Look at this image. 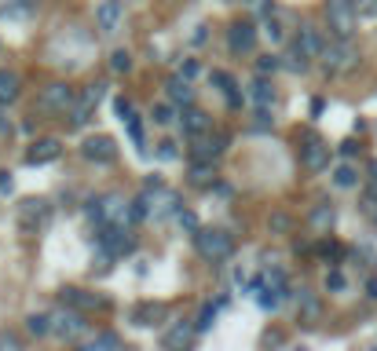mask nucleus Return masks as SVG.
I'll list each match as a JSON object with an SVG mask.
<instances>
[{
	"label": "nucleus",
	"mask_w": 377,
	"mask_h": 351,
	"mask_svg": "<svg viewBox=\"0 0 377 351\" xmlns=\"http://www.w3.org/2000/svg\"><path fill=\"white\" fill-rule=\"evenodd\" d=\"M103 95H106V84H88V88H84L81 95H77V103H73L70 106V129H84V125H88L92 121V117H95V106H99L103 103Z\"/></svg>",
	"instance_id": "7"
},
{
	"label": "nucleus",
	"mask_w": 377,
	"mask_h": 351,
	"mask_svg": "<svg viewBox=\"0 0 377 351\" xmlns=\"http://www.w3.org/2000/svg\"><path fill=\"white\" fill-rule=\"evenodd\" d=\"M242 103H245V99H242V92H239V88H231V92H228V106H231V110H239Z\"/></svg>",
	"instance_id": "49"
},
{
	"label": "nucleus",
	"mask_w": 377,
	"mask_h": 351,
	"mask_svg": "<svg viewBox=\"0 0 377 351\" xmlns=\"http://www.w3.org/2000/svg\"><path fill=\"white\" fill-rule=\"evenodd\" d=\"M51 337H59V340H84L88 337V318H84L81 307H70V304H62V311L51 315Z\"/></svg>",
	"instance_id": "5"
},
{
	"label": "nucleus",
	"mask_w": 377,
	"mask_h": 351,
	"mask_svg": "<svg viewBox=\"0 0 377 351\" xmlns=\"http://www.w3.org/2000/svg\"><path fill=\"white\" fill-rule=\"evenodd\" d=\"M88 216L95 223H132V201H125L121 194H103L88 201Z\"/></svg>",
	"instance_id": "6"
},
{
	"label": "nucleus",
	"mask_w": 377,
	"mask_h": 351,
	"mask_svg": "<svg viewBox=\"0 0 377 351\" xmlns=\"http://www.w3.org/2000/svg\"><path fill=\"white\" fill-rule=\"evenodd\" d=\"M333 223H337V209H333L330 201H319V205L308 212V227L315 231V234H330Z\"/></svg>",
	"instance_id": "19"
},
{
	"label": "nucleus",
	"mask_w": 377,
	"mask_h": 351,
	"mask_svg": "<svg viewBox=\"0 0 377 351\" xmlns=\"http://www.w3.org/2000/svg\"><path fill=\"white\" fill-rule=\"evenodd\" d=\"M337 151H341L344 157H355V154H359V143H355V140H344V143L337 146Z\"/></svg>",
	"instance_id": "48"
},
{
	"label": "nucleus",
	"mask_w": 377,
	"mask_h": 351,
	"mask_svg": "<svg viewBox=\"0 0 377 351\" xmlns=\"http://www.w3.org/2000/svg\"><path fill=\"white\" fill-rule=\"evenodd\" d=\"M300 161H304L308 172H322V168H330V143H322L319 135H308L304 146H300Z\"/></svg>",
	"instance_id": "13"
},
{
	"label": "nucleus",
	"mask_w": 377,
	"mask_h": 351,
	"mask_svg": "<svg viewBox=\"0 0 377 351\" xmlns=\"http://www.w3.org/2000/svg\"><path fill=\"white\" fill-rule=\"evenodd\" d=\"M242 4L256 15H275V0H242Z\"/></svg>",
	"instance_id": "42"
},
{
	"label": "nucleus",
	"mask_w": 377,
	"mask_h": 351,
	"mask_svg": "<svg viewBox=\"0 0 377 351\" xmlns=\"http://www.w3.org/2000/svg\"><path fill=\"white\" fill-rule=\"evenodd\" d=\"M121 18H125L121 0H103V4L95 8V26H99V34H106V37H114L117 29H121Z\"/></svg>",
	"instance_id": "14"
},
{
	"label": "nucleus",
	"mask_w": 377,
	"mask_h": 351,
	"mask_svg": "<svg viewBox=\"0 0 377 351\" xmlns=\"http://www.w3.org/2000/svg\"><path fill=\"white\" fill-rule=\"evenodd\" d=\"M191 183L195 187H212L217 183V168H212V161H191Z\"/></svg>",
	"instance_id": "28"
},
{
	"label": "nucleus",
	"mask_w": 377,
	"mask_h": 351,
	"mask_svg": "<svg viewBox=\"0 0 377 351\" xmlns=\"http://www.w3.org/2000/svg\"><path fill=\"white\" fill-rule=\"evenodd\" d=\"M125 129H128V135H132V143L139 146V151H143V125H139V117H136V114L125 121Z\"/></svg>",
	"instance_id": "41"
},
{
	"label": "nucleus",
	"mask_w": 377,
	"mask_h": 351,
	"mask_svg": "<svg viewBox=\"0 0 377 351\" xmlns=\"http://www.w3.org/2000/svg\"><path fill=\"white\" fill-rule=\"evenodd\" d=\"M150 121L165 129V125H172V121H176V114H172V106H169V103H158L154 110H150Z\"/></svg>",
	"instance_id": "35"
},
{
	"label": "nucleus",
	"mask_w": 377,
	"mask_h": 351,
	"mask_svg": "<svg viewBox=\"0 0 377 351\" xmlns=\"http://www.w3.org/2000/svg\"><path fill=\"white\" fill-rule=\"evenodd\" d=\"M195 337H198V326L183 318V322H172V329L161 337V344H165L169 351H180V348H191V344H195Z\"/></svg>",
	"instance_id": "15"
},
{
	"label": "nucleus",
	"mask_w": 377,
	"mask_h": 351,
	"mask_svg": "<svg viewBox=\"0 0 377 351\" xmlns=\"http://www.w3.org/2000/svg\"><path fill=\"white\" fill-rule=\"evenodd\" d=\"M0 348H19V337H12V333H4V337H0Z\"/></svg>",
	"instance_id": "50"
},
{
	"label": "nucleus",
	"mask_w": 377,
	"mask_h": 351,
	"mask_svg": "<svg viewBox=\"0 0 377 351\" xmlns=\"http://www.w3.org/2000/svg\"><path fill=\"white\" fill-rule=\"evenodd\" d=\"M271 227H275V231H286V227H289V220H286V216H275V220H271Z\"/></svg>",
	"instance_id": "52"
},
{
	"label": "nucleus",
	"mask_w": 377,
	"mask_h": 351,
	"mask_svg": "<svg viewBox=\"0 0 377 351\" xmlns=\"http://www.w3.org/2000/svg\"><path fill=\"white\" fill-rule=\"evenodd\" d=\"M264 34H267V40H271V44H278V40H282V26H278L275 15H264Z\"/></svg>",
	"instance_id": "39"
},
{
	"label": "nucleus",
	"mask_w": 377,
	"mask_h": 351,
	"mask_svg": "<svg viewBox=\"0 0 377 351\" xmlns=\"http://www.w3.org/2000/svg\"><path fill=\"white\" fill-rule=\"evenodd\" d=\"M228 48H231V55H250V51L256 48V26L250 23V18L228 26Z\"/></svg>",
	"instance_id": "11"
},
{
	"label": "nucleus",
	"mask_w": 377,
	"mask_h": 351,
	"mask_svg": "<svg viewBox=\"0 0 377 351\" xmlns=\"http://www.w3.org/2000/svg\"><path fill=\"white\" fill-rule=\"evenodd\" d=\"M62 154V143L56 140V135H48V140H37L34 146L26 151V161L29 165H48V161H56V157Z\"/></svg>",
	"instance_id": "17"
},
{
	"label": "nucleus",
	"mask_w": 377,
	"mask_h": 351,
	"mask_svg": "<svg viewBox=\"0 0 377 351\" xmlns=\"http://www.w3.org/2000/svg\"><path fill=\"white\" fill-rule=\"evenodd\" d=\"M322 15H326V29L333 37H355V23H359L355 0H326Z\"/></svg>",
	"instance_id": "4"
},
{
	"label": "nucleus",
	"mask_w": 377,
	"mask_h": 351,
	"mask_svg": "<svg viewBox=\"0 0 377 351\" xmlns=\"http://www.w3.org/2000/svg\"><path fill=\"white\" fill-rule=\"evenodd\" d=\"M51 216V205L45 198H26L23 205H19V223H23L26 234H37V227H45Z\"/></svg>",
	"instance_id": "9"
},
{
	"label": "nucleus",
	"mask_w": 377,
	"mask_h": 351,
	"mask_svg": "<svg viewBox=\"0 0 377 351\" xmlns=\"http://www.w3.org/2000/svg\"><path fill=\"white\" fill-rule=\"evenodd\" d=\"M12 190H15V179H12V172H8V168H0V194H12Z\"/></svg>",
	"instance_id": "46"
},
{
	"label": "nucleus",
	"mask_w": 377,
	"mask_h": 351,
	"mask_svg": "<svg viewBox=\"0 0 377 351\" xmlns=\"http://www.w3.org/2000/svg\"><path fill=\"white\" fill-rule=\"evenodd\" d=\"M228 143H231V135H223V132H217V135L202 132V135H195V143H191V157H195V161H217V157L228 151Z\"/></svg>",
	"instance_id": "10"
},
{
	"label": "nucleus",
	"mask_w": 377,
	"mask_h": 351,
	"mask_svg": "<svg viewBox=\"0 0 377 351\" xmlns=\"http://www.w3.org/2000/svg\"><path fill=\"white\" fill-rule=\"evenodd\" d=\"M278 70H282V55H260L256 59V73H260V77H271Z\"/></svg>",
	"instance_id": "34"
},
{
	"label": "nucleus",
	"mask_w": 377,
	"mask_h": 351,
	"mask_svg": "<svg viewBox=\"0 0 377 351\" xmlns=\"http://www.w3.org/2000/svg\"><path fill=\"white\" fill-rule=\"evenodd\" d=\"M165 92L169 99L176 106H191L195 103V88H191V77H183V73H172V77L165 81Z\"/></svg>",
	"instance_id": "20"
},
{
	"label": "nucleus",
	"mask_w": 377,
	"mask_h": 351,
	"mask_svg": "<svg viewBox=\"0 0 377 351\" xmlns=\"http://www.w3.org/2000/svg\"><path fill=\"white\" fill-rule=\"evenodd\" d=\"M110 70L114 73H128V70H132V55H128L125 48H117L114 55H110Z\"/></svg>",
	"instance_id": "36"
},
{
	"label": "nucleus",
	"mask_w": 377,
	"mask_h": 351,
	"mask_svg": "<svg viewBox=\"0 0 377 351\" xmlns=\"http://www.w3.org/2000/svg\"><path fill=\"white\" fill-rule=\"evenodd\" d=\"M355 66H359V48L352 44V37H333L322 51V70L337 77V73H352Z\"/></svg>",
	"instance_id": "3"
},
{
	"label": "nucleus",
	"mask_w": 377,
	"mask_h": 351,
	"mask_svg": "<svg viewBox=\"0 0 377 351\" xmlns=\"http://www.w3.org/2000/svg\"><path fill=\"white\" fill-rule=\"evenodd\" d=\"M315 252H319L322 260H341V257H344V249L337 246V242H326V238H322L319 246H315Z\"/></svg>",
	"instance_id": "37"
},
{
	"label": "nucleus",
	"mask_w": 377,
	"mask_h": 351,
	"mask_svg": "<svg viewBox=\"0 0 377 351\" xmlns=\"http://www.w3.org/2000/svg\"><path fill=\"white\" fill-rule=\"evenodd\" d=\"M77 103V95H73L70 84H48L45 92H40V99H37V110H45V114H70V106Z\"/></svg>",
	"instance_id": "8"
},
{
	"label": "nucleus",
	"mask_w": 377,
	"mask_h": 351,
	"mask_svg": "<svg viewBox=\"0 0 377 351\" xmlns=\"http://www.w3.org/2000/svg\"><path fill=\"white\" fill-rule=\"evenodd\" d=\"M355 8L363 18H377V0H355Z\"/></svg>",
	"instance_id": "45"
},
{
	"label": "nucleus",
	"mask_w": 377,
	"mask_h": 351,
	"mask_svg": "<svg viewBox=\"0 0 377 351\" xmlns=\"http://www.w3.org/2000/svg\"><path fill=\"white\" fill-rule=\"evenodd\" d=\"M169 315V307L165 304H154V300H147V304H139L136 311H132V322L136 326H143V329H150V326H161V318Z\"/></svg>",
	"instance_id": "23"
},
{
	"label": "nucleus",
	"mask_w": 377,
	"mask_h": 351,
	"mask_svg": "<svg viewBox=\"0 0 377 351\" xmlns=\"http://www.w3.org/2000/svg\"><path fill=\"white\" fill-rule=\"evenodd\" d=\"M180 73H183V77H195V73H198V59H183L180 62Z\"/></svg>",
	"instance_id": "47"
},
{
	"label": "nucleus",
	"mask_w": 377,
	"mask_h": 351,
	"mask_svg": "<svg viewBox=\"0 0 377 351\" xmlns=\"http://www.w3.org/2000/svg\"><path fill=\"white\" fill-rule=\"evenodd\" d=\"M322 110H326V103H322V99H311V114H315V117H319Z\"/></svg>",
	"instance_id": "53"
},
{
	"label": "nucleus",
	"mask_w": 377,
	"mask_h": 351,
	"mask_svg": "<svg viewBox=\"0 0 377 351\" xmlns=\"http://www.w3.org/2000/svg\"><path fill=\"white\" fill-rule=\"evenodd\" d=\"M209 81L217 84V88H220L223 95H228V92L234 88V77H231V73H223V70H212V73H209Z\"/></svg>",
	"instance_id": "40"
},
{
	"label": "nucleus",
	"mask_w": 377,
	"mask_h": 351,
	"mask_svg": "<svg viewBox=\"0 0 377 351\" xmlns=\"http://www.w3.org/2000/svg\"><path fill=\"white\" fill-rule=\"evenodd\" d=\"M282 66H286V70H293V73H304V70L311 66V55H308V51L293 40V44H289V51L282 55Z\"/></svg>",
	"instance_id": "27"
},
{
	"label": "nucleus",
	"mask_w": 377,
	"mask_h": 351,
	"mask_svg": "<svg viewBox=\"0 0 377 351\" xmlns=\"http://www.w3.org/2000/svg\"><path fill=\"white\" fill-rule=\"evenodd\" d=\"M326 289H330V293H344V289H348V278H344V274L333 268V271H326Z\"/></svg>",
	"instance_id": "38"
},
{
	"label": "nucleus",
	"mask_w": 377,
	"mask_h": 351,
	"mask_svg": "<svg viewBox=\"0 0 377 351\" xmlns=\"http://www.w3.org/2000/svg\"><path fill=\"white\" fill-rule=\"evenodd\" d=\"M333 183H337L341 190H352L355 183H359V172H355V165H337V168H333Z\"/></svg>",
	"instance_id": "31"
},
{
	"label": "nucleus",
	"mask_w": 377,
	"mask_h": 351,
	"mask_svg": "<svg viewBox=\"0 0 377 351\" xmlns=\"http://www.w3.org/2000/svg\"><path fill=\"white\" fill-rule=\"evenodd\" d=\"M114 110H117V117H121V121H128V117H132V103H128L125 95H117V99H114Z\"/></svg>",
	"instance_id": "43"
},
{
	"label": "nucleus",
	"mask_w": 377,
	"mask_h": 351,
	"mask_svg": "<svg viewBox=\"0 0 377 351\" xmlns=\"http://www.w3.org/2000/svg\"><path fill=\"white\" fill-rule=\"evenodd\" d=\"M297 311H300V322H319V315H322L319 296L311 293V289H300L297 293Z\"/></svg>",
	"instance_id": "25"
},
{
	"label": "nucleus",
	"mask_w": 377,
	"mask_h": 351,
	"mask_svg": "<svg viewBox=\"0 0 377 351\" xmlns=\"http://www.w3.org/2000/svg\"><path fill=\"white\" fill-rule=\"evenodd\" d=\"M228 304V300H217V304H202V311H198V333H206V329H212V322H217V315H220V307Z\"/></svg>",
	"instance_id": "30"
},
{
	"label": "nucleus",
	"mask_w": 377,
	"mask_h": 351,
	"mask_svg": "<svg viewBox=\"0 0 377 351\" xmlns=\"http://www.w3.org/2000/svg\"><path fill=\"white\" fill-rule=\"evenodd\" d=\"M37 12V0H8L4 8H0V18H26Z\"/></svg>",
	"instance_id": "29"
},
{
	"label": "nucleus",
	"mask_w": 377,
	"mask_h": 351,
	"mask_svg": "<svg viewBox=\"0 0 377 351\" xmlns=\"http://www.w3.org/2000/svg\"><path fill=\"white\" fill-rule=\"evenodd\" d=\"M195 249H198L202 260L223 263V260H231V252H234V238L223 227H202L195 234Z\"/></svg>",
	"instance_id": "2"
},
{
	"label": "nucleus",
	"mask_w": 377,
	"mask_h": 351,
	"mask_svg": "<svg viewBox=\"0 0 377 351\" xmlns=\"http://www.w3.org/2000/svg\"><path fill=\"white\" fill-rule=\"evenodd\" d=\"M95 242H99V249H106L114 260H125L136 252L132 223H95Z\"/></svg>",
	"instance_id": "1"
},
{
	"label": "nucleus",
	"mask_w": 377,
	"mask_h": 351,
	"mask_svg": "<svg viewBox=\"0 0 377 351\" xmlns=\"http://www.w3.org/2000/svg\"><path fill=\"white\" fill-rule=\"evenodd\" d=\"M81 344H84V351H121L125 340L117 337V333H110V329H99V333L84 337Z\"/></svg>",
	"instance_id": "24"
},
{
	"label": "nucleus",
	"mask_w": 377,
	"mask_h": 351,
	"mask_svg": "<svg viewBox=\"0 0 377 351\" xmlns=\"http://www.w3.org/2000/svg\"><path fill=\"white\" fill-rule=\"evenodd\" d=\"M297 44L308 51L311 59H322V51H326V29H319V26H311V23H304L300 26V34H297Z\"/></svg>",
	"instance_id": "16"
},
{
	"label": "nucleus",
	"mask_w": 377,
	"mask_h": 351,
	"mask_svg": "<svg viewBox=\"0 0 377 351\" xmlns=\"http://www.w3.org/2000/svg\"><path fill=\"white\" fill-rule=\"evenodd\" d=\"M62 304L81 307V311H92V307H106V296H92V293L77 289V285H66V289H62Z\"/></svg>",
	"instance_id": "22"
},
{
	"label": "nucleus",
	"mask_w": 377,
	"mask_h": 351,
	"mask_svg": "<svg viewBox=\"0 0 377 351\" xmlns=\"http://www.w3.org/2000/svg\"><path fill=\"white\" fill-rule=\"evenodd\" d=\"M250 103H253V110H271L275 106V84L267 77H260V73H256V81L250 88Z\"/></svg>",
	"instance_id": "21"
},
{
	"label": "nucleus",
	"mask_w": 377,
	"mask_h": 351,
	"mask_svg": "<svg viewBox=\"0 0 377 351\" xmlns=\"http://www.w3.org/2000/svg\"><path fill=\"white\" fill-rule=\"evenodd\" d=\"M81 157L84 161H95V165H110L117 157V143L110 135H88V140L81 143Z\"/></svg>",
	"instance_id": "12"
},
{
	"label": "nucleus",
	"mask_w": 377,
	"mask_h": 351,
	"mask_svg": "<svg viewBox=\"0 0 377 351\" xmlns=\"http://www.w3.org/2000/svg\"><path fill=\"white\" fill-rule=\"evenodd\" d=\"M23 95V81L15 70H0V103H15Z\"/></svg>",
	"instance_id": "26"
},
{
	"label": "nucleus",
	"mask_w": 377,
	"mask_h": 351,
	"mask_svg": "<svg viewBox=\"0 0 377 351\" xmlns=\"http://www.w3.org/2000/svg\"><path fill=\"white\" fill-rule=\"evenodd\" d=\"M370 190H377V165H370Z\"/></svg>",
	"instance_id": "54"
},
{
	"label": "nucleus",
	"mask_w": 377,
	"mask_h": 351,
	"mask_svg": "<svg viewBox=\"0 0 377 351\" xmlns=\"http://www.w3.org/2000/svg\"><path fill=\"white\" fill-rule=\"evenodd\" d=\"M26 333L29 337H48L51 333V315H29L26 318Z\"/></svg>",
	"instance_id": "32"
},
{
	"label": "nucleus",
	"mask_w": 377,
	"mask_h": 351,
	"mask_svg": "<svg viewBox=\"0 0 377 351\" xmlns=\"http://www.w3.org/2000/svg\"><path fill=\"white\" fill-rule=\"evenodd\" d=\"M158 157H161V161H172V157H176V143H172V140H161V143H158Z\"/></svg>",
	"instance_id": "44"
},
{
	"label": "nucleus",
	"mask_w": 377,
	"mask_h": 351,
	"mask_svg": "<svg viewBox=\"0 0 377 351\" xmlns=\"http://www.w3.org/2000/svg\"><path fill=\"white\" fill-rule=\"evenodd\" d=\"M176 223H180V231L191 234V238H195V234L202 231V223H198V216H195L191 209H180V212H176Z\"/></svg>",
	"instance_id": "33"
},
{
	"label": "nucleus",
	"mask_w": 377,
	"mask_h": 351,
	"mask_svg": "<svg viewBox=\"0 0 377 351\" xmlns=\"http://www.w3.org/2000/svg\"><path fill=\"white\" fill-rule=\"evenodd\" d=\"M366 296H370V300H377V278H366Z\"/></svg>",
	"instance_id": "51"
},
{
	"label": "nucleus",
	"mask_w": 377,
	"mask_h": 351,
	"mask_svg": "<svg viewBox=\"0 0 377 351\" xmlns=\"http://www.w3.org/2000/svg\"><path fill=\"white\" fill-rule=\"evenodd\" d=\"M180 125H183V132L191 135V140H195V135H202V132H209V114L206 110H198L195 103L191 106H183V114H180Z\"/></svg>",
	"instance_id": "18"
}]
</instances>
